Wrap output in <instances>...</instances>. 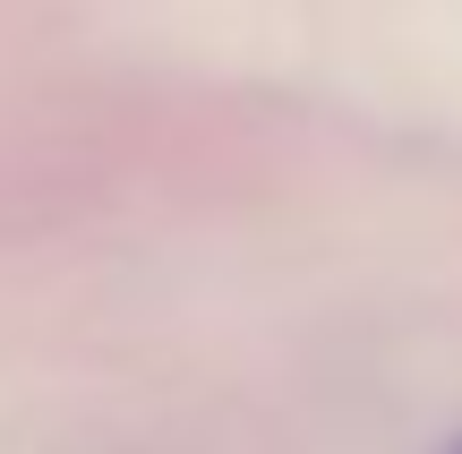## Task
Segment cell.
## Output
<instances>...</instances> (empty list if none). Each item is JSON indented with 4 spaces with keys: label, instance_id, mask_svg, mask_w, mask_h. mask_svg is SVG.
<instances>
[{
    "label": "cell",
    "instance_id": "cell-1",
    "mask_svg": "<svg viewBox=\"0 0 462 454\" xmlns=\"http://www.w3.org/2000/svg\"><path fill=\"white\" fill-rule=\"evenodd\" d=\"M454 454H462V446H454Z\"/></svg>",
    "mask_w": 462,
    "mask_h": 454
}]
</instances>
